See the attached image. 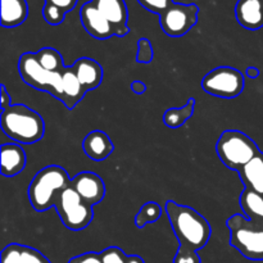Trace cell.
I'll return each instance as SVG.
<instances>
[{"label":"cell","instance_id":"obj_1","mask_svg":"<svg viewBox=\"0 0 263 263\" xmlns=\"http://www.w3.org/2000/svg\"><path fill=\"white\" fill-rule=\"evenodd\" d=\"M166 212L180 248L198 252L207 246L212 229L199 212L187 205L177 204L174 200L166 203Z\"/></svg>","mask_w":263,"mask_h":263},{"label":"cell","instance_id":"obj_2","mask_svg":"<svg viewBox=\"0 0 263 263\" xmlns=\"http://www.w3.org/2000/svg\"><path fill=\"white\" fill-rule=\"evenodd\" d=\"M0 125L8 138L21 144H35L45 134L43 117L23 104L10 105L3 110Z\"/></svg>","mask_w":263,"mask_h":263},{"label":"cell","instance_id":"obj_3","mask_svg":"<svg viewBox=\"0 0 263 263\" xmlns=\"http://www.w3.org/2000/svg\"><path fill=\"white\" fill-rule=\"evenodd\" d=\"M71 181L66 170L59 166H48L39 171L27 190L28 200L33 210L44 212L54 207L58 194L67 189Z\"/></svg>","mask_w":263,"mask_h":263},{"label":"cell","instance_id":"obj_4","mask_svg":"<svg viewBox=\"0 0 263 263\" xmlns=\"http://www.w3.org/2000/svg\"><path fill=\"white\" fill-rule=\"evenodd\" d=\"M230 244L251 261H263V222H254L243 215H234L226 222Z\"/></svg>","mask_w":263,"mask_h":263},{"label":"cell","instance_id":"obj_5","mask_svg":"<svg viewBox=\"0 0 263 263\" xmlns=\"http://www.w3.org/2000/svg\"><path fill=\"white\" fill-rule=\"evenodd\" d=\"M216 151L223 166L238 172L261 153L257 144L239 130L223 131L216 144Z\"/></svg>","mask_w":263,"mask_h":263},{"label":"cell","instance_id":"obj_6","mask_svg":"<svg viewBox=\"0 0 263 263\" xmlns=\"http://www.w3.org/2000/svg\"><path fill=\"white\" fill-rule=\"evenodd\" d=\"M54 207L63 225L72 231L84 230L94 218L92 205L87 204L71 185L59 193Z\"/></svg>","mask_w":263,"mask_h":263},{"label":"cell","instance_id":"obj_7","mask_svg":"<svg viewBox=\"0 0 263 263\" xmlns=\"http://www.w3.org/2000/svg\"><path fill=\"white\" fill-rule=\"evenodd\" d=\"M18 72L23 81L30 86L51 94L61 100L62 72H49L39 62L36 53H25L18 61Z\"/></svg>","mask_w":263,"mask_h":263},{"label":"cell","instance_id":"obj_8","mask_svg":"<svg viewBox=\"0 0 263 263\" xmlns=\"http://www.w3.org/2000/svg\"><path fill=\"white\" fill-rule=\"evenodd\" d=\"M244 74L233 67L222 66L208 72L202 80V89L213 97L233 99L243 92Z\"/></svg>","mask_w":263,"mask_h":263},{"label":"cell","instance_id":"obj_9","mask_svg":"<svg viewBox=\"0 0 263 263\" xmlns=\"http://www.w3.org/2000/svg\"><path fill=\"white\" fill-rule=\"evenodd\" d=\"M198 13L199 8L195 4L174 3L166 12L159 15L162 30L171 37L184 36L197 25Z\"/></svg>","mask_w":263,"mask_h":263},{"label":"cell","instance_id":"obj_10","mask_svg":"<svg viewBox=\"0 0 263 263\" xmlns=\"http://www.w3.org/2000/svg\"><path fill=\"white\" fill-rule=\"evenodd\" d=\"M80 18L85 30L89 35L98 40H105L110 36H117V31L110 25L109 21L99 12L94 3L89 2L82 5L80 10Z\"/></svg>","mask_w":263,"mask_h":263},{"label":"cell","instance_id":"obj_11","mask_svg":"<svg viewBox=\"0 0 263 263\" xmlns=\"http://www.w3.org/2000/svg\"><path fill=\"white\" fill-rule=\"evenodd\" d=\"M71 186L87 204L92 207L102 202L103 198L105 197L104 181L94 172H80L72 179Z\"/></svg>","mask_w":263,"mask_h":263},{"label":"cell","instance_id":"obj_12","mask_svg":"<svg viewBox=\"0 0 263 263\" xmlns=\"http://www.w3.org/2000/svg\"><path fill=\"white\" fill-rule=\"evenodd\" d=\"M99 12L107 18L117 31V36L127 35L128 12L125 0H91Z\"/></svg>","mask_w":263,"mask_h":263},{"label":"cell","instance_id":"obj_13","mask_svg":"<svg viewBox=\"0 0 263 263\" xmlns=\"http://www.w3.org/2000/svg\"><path fill=\"white\" fill-rule=\"evenodd\" d=\"M235 17L240 26L251 31L263 27V0H239L235 5Z\"/></svg>","mask_w":263,"mask_h":263},{"label":"cell","instance_id":"obj_14","mask_svg":"<svg viewBox=\"0 0 263 263\" xmlns=\"http://www.w3.org/2000/svg\"><path fill=\"white\" fill-rule=\"evenodd\" d=\"M82 149L90 159L102 162L107 159L115 151L112 140L104 131L95 130L86 135L82 141Z\"/></svg>","mask_w":263,"mask_h":263},{"label":"cell","instance_id":"obj_15","mask_svg":"<svg viewBox=\"0 0 263 263\" xmlns=\"http://www.w3.org/2000/svg\"><path fill=\"white\" fill-rule=\"evenodd\" d=\"M86 89L82 86L72 67H66L62 72V98L61 102L67 109H73L86 94Z\"/></svg>","mask_w":263,"mask_h":263},{"label":"cell","instance_id":"obj_16","mask_svg":"<svg viewBox=\"0 0 263 263\" xmlns=\"http://www.w3.org/2000/svg\"><path fill=\"white\" fill-rule=\"evenodd\" d=\"M26 153L18 144H3L0 153L2 175L5 177L17 176L26 167Z\"/></svg>","mask_w":263,"mask_h":263},{"label":"cell","instance_id":"obj_17","mask_svg":"<svg viewBox=\"0 0 263 263\" xmlns=\"http://www.w3.org/2000/svg\"><path fill=\"white\" fill-rule=\"evenodd\" d=\"M72 69L76 73L77 79L82 84V86L89 90H94L102 84L103 81V68L97 61L91 58H80L74 62Z\"/></svg>","mask_w":263,"mask_h":263},{"label":"cell","instance_id":"obj_18","mask_svg":"<svg viewBox=\"0 0 263 263\" xmlns=\"http://www.w3.org/2000/svg\"><path fill=\"white\" fill-rule=\"evenodd\" d=\"M244 187L263 195V153L254 157L238 172Z\"/></svg>","mask_w":263,"mask_h":263},{"label":"cell","instance_id":"obj_19","mask_svg":"<svg viewBox=\"0 0 263 263\" xmlns=\"http://www.w3.org/2000/svg\"><path fill=\"white\" fill-rule=\"evenodd\" d=\"M28 14L26 0H2V26L17 27L22 25Z\"/></svg>","mask_w":263,"mask_h":263},{"label":"cell","instance_id":"obj_20","mask_svg":"<svg viewBox=\"0 0 263 263\" xmlns=\"http://www.w3.org/2000/svg\"><path fill=\"white\" fill-rule=\"evenodd\" d=\"M240 208L243 215L254 222H263V195L244 187L240 194Z\"/></svg>","mask_w":263,"mask_h":263},{"label":"cell","instance_id":"obj_21","mask_svg":"<svg viewBox=\"0 0 263 263\" xmlns=\"http://www.w3.org/2000/svg\"><path fill=\"white\" fill-rule=\"evenodd\" d=\"M195 99L190 98L181 108H170L163 115V123L170 128H179L194 115Z\"/></svg>","mask_w":263,"mask_h":263},{"label":"cell","instance_id":"obj_22","mask_svg":"<svg viewBox=\"0 0 263 263\" xmlns=\"http://www.w3.org/2000/svg\"><path fill=\"white\" fill-rule=\"evenodd\" d=\"M41 66L49 72H62L66 66L63 64V57L54 48H43L36 53Z\"/></svg>","mask_w":263,"mask_h":263},{"label":"cell","instance_id":"obj_23","mask_svg":"<svg viewBox=\"0 0 263 263\" xmlns=\"http://www.w3.org/2000/svg\"><path fill=\"white\" fill-rule=\"evenodd\" d=\"M162 207L157 202H148L139 210L135 217L136 228L143 229L148 223H154L161 218Z\"/></svg>","mask_w":263,"mask_h":263},{"label":"cell","instance_id":"obj_24","mask_svg":"<svg viewBox=\"0 0 263 263\" xmlns=\"http://www.w3.org/2000/svg\"><path fill=\"white\" fill-rule=\"evenodd\" d=\"M103 263H145L140 256H127L118 247H110L100 253Z\"/></svg>","mask_w":263,"mask_h":263},{"label":"cell","instance_id":"obj_25","mask_svg":"<svg viewBox=\"0 0 263 263\" xmlns=\"http://www.w3.org/2000/svg\"><path fill=\"white\" fill-rule=\"evenodd\" d=\"M153 61V46L148 39L143 37L138 43V55L136 62L141 64H148Z\"/></svg>","mask_w":263,"mask_h":263},{"label":"cell","instance_id":"obj_26","mask_svg":"<svg viewBox=\"0 0 263 263\" xmlns=\"http://www.w3.org/2000/svg\"><path fill=\"white\" fill-rule=\"evenodd\" d=\"M21 263H50L49 259L36 249L30 247H21Z\"/></svg>","mask_w":263,"mask_h":263},{"label":"cell","instance_id":"obj_27","mask_svg":"<svg viewBox=\"0 0 263 263\" xmlns=\"http://www.w3.org/2000/svg\"><path fill=\"white\" fill-rule=\"evenodd\" d=\"M43 15L49 25L57 26V25H61V23L63 22L64 17H66V13H64L62 9H59V8L54 7V5L45 4V7H44V10H43Z\"/></svg>","mask_w":263,"mask_h":263},{"label":"cell","instance_id":"obj_28","mask_svg":"<svg viewBox=\"0 0 263 263\" xmlns=\"http://www.w3.org/2000/svg\"><path fill=\"white\" fill-rule=\"evenodd\" d=\"M138 2L140 3L141 7L148 9L149 12L157 13V14L159 15L163 12H166V10L174 4L172 0H138Z\"/></svg>","mask_w":263,"mask_h":263},{"label":"cell","instance_id":"obj_29","mask_svg":"<svg viewBox=\"0 0 263 263\" xmlns=\"http://www.w3.org/2000/svg\"><path fill=\"white\" fill-rule=\"evenodd\" d=\"M20 244H9L2 252V263H21Z\"/></svg>","mask_w":263,"mask_h":263},{"label":"cell","instance_id":"obj_30","mask_svg":"<svg viewBox=\"0 0 263 263\" xmlns=\"http://www.w3.org/2000/svg\"><path fill=\"white\" fill-rule=\"evenodd\" d=\"M172 263H202V261H200V257L198 256V252L179 247V251L174 257Z\"/></svg>","mask_w":263,"mask_h":263},{"label":"cell","instance_id":"obj_31","mask_svg":"<svg viewBox=\"0 0 263 263\" xmlns=\"http://www.w3.org/2000/svg\"><path fill=\"white\" fill-rule=\"evenodd\" d=\"M68 263H103V261H102V257H100V253L87 252V253L73 257L72 259H69Z\"/></svg>","mask_w":263,"mask_h":263},{"label":"cell","instance_id":"obj_32","mask_svg":"<svg viewBox=\"0 0 263 263\" xmlns=\"http://www.w3.org/2000/svg\"><path fill=\"white\" fill-rule=\"evenodd\" d=\"M45 4L54 5V7L63 10L64 13H67L76 7L77 0H45Z\"/></svg>","mask_w":263,"mask_h":263},{"label":"cell","instance_id":"obj_33","mask_svg":"<svg viewBox=\"0 0 263 263\" xmlns=\"http://www.w3.org/2000/svg\"><path fill=\"white\" fill-rule=\"evenodd\" d=\"M0 108H2V112L3 110L8 109V108L12 105V97H10V94L8 92L7 87H5V85H2L0 86Z\"/></svg>","mask_w":263,"mask_h":263},{"label":"cell","instance_id":"obj_34","mask_svg":"<svg viewBox=\"0 0 263 263\" xmlns=\"http://www.w3.org/2000/svg\"><path fill=\"white\" fill-rule=\"evenodd\" d=\"M130 87H131V90H133V91L135 92V94H138V95L144 94V92L146 91V85L144 84V82H141V81L131 82Z\"/></svg>","mask_w":263,"mask_h":263},{"label":"cell","instance_id":"obj_35","mask_svg":"<svg viewBox=\"0 0 263 263\" xmlns=\"http://www.w3.org/2000/svg\"><path fill=\"white\" fill-rule=\"evenodd\" d=\"M259 73H261V72H259V69L257 68V67H248L246 71L247 77H249V79H252V80L259 77Z\"/></svg>","mask_w":263,"mask_h":263}]
</instances>
